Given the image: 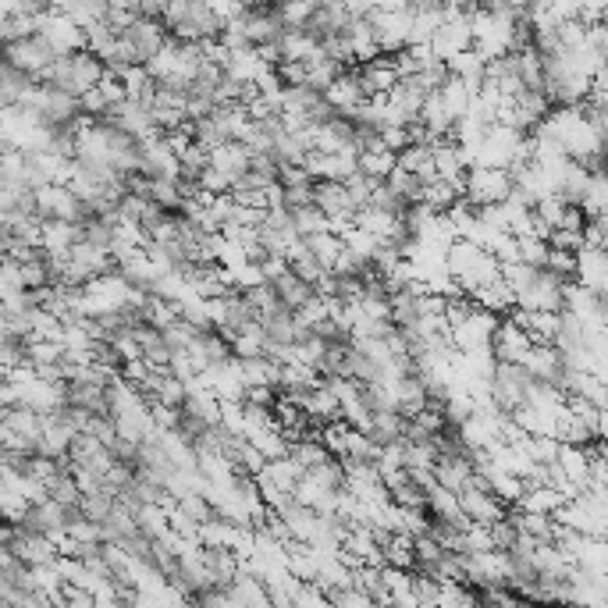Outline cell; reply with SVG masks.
I'll return each instance as SVG.
<instances>
[{
    "instance_id": "4",
    "label": "cell",
    "mask_w": 608,
    "mask_h": 608,
    "mask_svg": "<svg viewBox=\"0 0 608 608\" xmlns=\"http://www.w3.org/2000/svg\"><path fill=\"white\" fill-rule=\"evenodd\" d=\"M516 246H520V264L534 267V271H544V260H548V239H534V235H527V239H516Z\"/></svg>"
},
{
    "instance_id": "2",
    "label": "cell",
    "mask_w": 608,
    "mask_h": 608,
    "mask_svg": "<svg viewBox=\"0 0 608 608\" xmlns=\"http://www.w3.org/2000/svg\"><path fill=\"white\" fill-rule=\"evenodd\" d=\"M527 349H530V338L523 335L509 317L498 320L495 335H491V342H488L491 360L495 363H520L523 356H527Z\"/></svg>"
},
{
    "instance_id": "1",
    "label": "cell",
    "mask_w": 608,
    "mask_h": 608,
    "mask_svg": "<svg viewBox=\"0 0 608 608\" xmlns=\"http://www.w3.org/2000/svg\"><path fill=\"white\" fill-rule=\"evenodd\" d=\"M512 192V175L505 168H466L463 178V200L477 207H495L505 203Z\"/></svg>"
},
{
    "instance_id": "3",
    "label": "cell",
    "mask_w": 608,
    "mask_h": 608,
    "mask_svg": "<svg viewBox=\"0 0 608 608\" xmlns=\"http://www.w3.org/2000/svg\"><path fill=\"white\" fill-rule=\"evenodd\" d=\"M207 168L221 171V175H228L235 182V178L249 171V153L239 143H221L217 150L207 153Z\"/></svg>"
}]
</instances>
